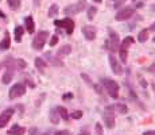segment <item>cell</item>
I'll list each match as a JSON object with an SVG mask.
<instances>
[{
	"mask_svg": "<svg viewBox=\"0 0 155 135\" xmlns=\"http://www.w3.org/2000/svg\"><path fill=\"white\" fill-rule=\"evenodd\" d=\"M106 111L108 112H117V113H127L128 112V107L123 103H117V104H112V105H108L106 107Z\"/></svg>",
	"mask_w": 155,
	"mask_h": 135,
	"instance_id": "8",
	"label": "cell"
},
{
	"mask_svg": "<svg viewBox=\"0 0 155 135\" xmlns=\"http://www.w3.org/2000/svg\"><path fill=\"white\" fill-rule=\"evenodd\" d=\"M0 18H3V19L5 18V14L3 12V11H0Z\"/></svg>",
	"mask_w": 155,
	"mask_h": 135,
	"instance_id": "42",
	"label": "cell"
},
{
	"mask_svg": "<svg viewBox=\"0 0 155 135\" xmlns=\"http://www.w3.org/2000/svg\"><path fill=\"white\" fill-rule=\"evenodd\" d=\"M96 132H97V135H102V128L100 123H96Z\"/></svg>",
	"mask_w": 155,
	"mask_h": 135,
	"instance_id": "35",
	"label": "cell"
},
{
	"mask_svg": "<svg viewBox=\"0 0 155 135\" xmlns=\"http://www.w3.org/2000/svg\"><path fill=\"white\" fill-rule=\"evenodd\" d=\"M147 70H148V72H150L151 74H154V76H155V63H151L150 66H148V69H147Z\"/></svg>",
	"mask_w": 155,
	"mask_h": 135,
	"instance_id": "36",
	"label": "cell"
},
{
	"mask_svg": "<svg viewBox=\"0 0 155 135\" xmlns=\"http://www.w3.org/2000/svg\"><path fill=\"white\" fill-rule=\"evenodd\" d=\"M152 9H154V11H155V4H154V7H152Z\"/></svg>",
	"mask_w": 155,
	"mask_h": 135,
	"instance_id": "47",
	"label": "cell"
},
{
	"mask_svg": "<svg viewBox=\"0 0 155 135\" xmlns=\"http://www.w3.org/2000/svg\"><path fill=\"white\" fill-rule=\"evenodd\" d=\"M143 135H155V130H148V131H144Z\"/></svg>",
	"mask_w": 155,
	"mask_h": 135,
	"instance_id": "38",
	"label": "cell"
},
{
	"mask_svg": "<svg viewBox=\"0 0 155 135\" xmlns=\"http://www.w3.org/2000/svg\"><path fill=\"white\" fill-rule=\"evenodd\" d=\"M12 77H13V70H9V69H7V72L3 74V78H1L3 84H9V82H11V80H12Z\"/></svg>",
	"mask_w": 155,
	"mask_h": 135,
	"instance_id": "21",
	"label": "cell"
},
{
	"mask_svg": "<svg viewBox=\"0 0 155 135\" xmlns=\"http://www.w3.org/2000/svg\"><path fill=\"white\" fill-rule=\"evenodd\" d=\"M58 43V35H53L50 39V46H55Z\"/></svg>",
	"mask_w": 155,
	"mask_h": 135,
	"instance_id": "33",
	"label": "cell"
},
{
	"mask_svg": "<svg viewBox=\"0 0 155 135\" xmlns=\"http://www.w3.org/2000/svg\"><path fill=\"white\" fill-rule=\"evenodd\" d=\"M152 41H154V42H155V36H154V39H152Z\"/></svg>",
	"mask_w": 155,
	"mask_h": 135,
	"instance_id": "48",
	"label": "cell"
},
{
	"mask_svg": "<svg viewBox=\"0 0 155 135\" xmlns=\"http://www.w3.org/2000/svg\"><path fill=\"white\" fill-rule=\"evenodd\" d=\"M85 5H86V3H85V0H80L77 4H70L67 5L66 8L63 9V14L66 15V16H74V15H77V14H80L82 9L85 8Z\"/></svg>",
	"mask_w": 155,
	"mask_h": 135,
	"instance_id": "2",
	"label": "cell"
},
{
	"mask_svg": "<svg viewBox=\"0 0 155 135\" xmlns=\"http://www.w3.org/2000/svg\"><path fill=\"white\" fill-rule=\"evenodd\" d=\"M82 115H84V112L77 109V111H73V112H71L69 116H71V119H81V117H82Z\"/></svg>",
	"mask_w": 155,
	"mask_h": 135,
	"instance_id": "29",
	"label": "cell"
},
{
	"mask_svg": "<svg viewBox=\"0 0 155 135\" xmlns=\"http://www.w3.org/2000/svg\"><path fill=\"white\" fill-rule=\"evenodd\" d=\"M80 135H89V132H88V131H84V132H81Z\"/></svg>",
	"mask_w": 155,
	"mask_h": 135,
	"instance_id": "44",
	"label": "cell"
},
{
	"mask_svg": "<svg viewBox=\"0 0 155 135\" xmlns=\"http://www.w3.org/2000/svg\"><path fill=\"white\" fill-rule=\"evenodd\" d=\"M81 78H82V80H84V81H85V82H86V84H88L89 86H93V84H92V80L89 78V76H88V74H85V73H81Z\"/></svg>",
	"mask_w": 155,
	"mask_h": 135,
	"instance_id": "31",
	"label": "cell"
},
{
	"mask_svg": "<svg viewBox=\"0 0 155 135\" xmlns=\"http://www.w3.org/2000/svg\"><path fill=\"white\" fill-rule=\"evenodd\" d=\"M82 34L88 41H94L96 35H97V31L93 26H84L82 27Z\"/></svg>",
	"mask_w": 155,
	"mask_h": 135,
	"instance_id": "10",
	"label": "cell"
},
{
	"mask_svg": "<svg viewBox=\"0 0 155 135\" xmlns=\"http://www.w3.org/2000/svg\"><path fill=\"white\" fill-rule=\"evenodd\" d=\"M49 35H50L49 31H39L36 34L35 38H34V41H32V47L35 50H42L47 38H49Z\"/></svg>",
	"mask_w": 155,
	"mask_h": 135,
	"instance_id": "3",
	"label": "cell"
},
{
	"mask_svg": "<svg viewBox=\"0 0 155 135\" xmlns=\"http://www.w3.org/2000/svg\"><path fill=\"white\" fill-rule=\"evenodd\" d=\"M24 27H26V30L28 34H32V32L35 31V23H34V19H32V16H27L26 19H24Z\"/></svg>",
	"mask_w": 155,
	"mask_h": 135,
	"instance_id": "13",
	"label": "cell"
},
{
	"mask_svg": "<svg viewBox=\"0 0 155 135\" xmlns=\"http://www.w3.org/2000/svg\"><path fill=\"white\" fill-rule=\"evenodd\" d=\"M24 132H26V128L19 124H13L12 128L8 130V135H24Z\"/></svg>",
	"mask_w": 155,
	"mask_h": 135,
	"instance_id": "14",
	"label": "cell"
},
{
	"mask_svg": "<svg viewBox=\"0 0 155 135\" xmlns=\"http://www.w3.org/2000/svg\"><path fill=\"white\" fill-rule=\"evenodd\" d=\"M109 65H111L112 72L115 73V74H119V76H120V74L123 73V69H121L119 61L115 58V55H113V54H109Z\"/></svg>",
	"mask_w": 155,
	"mask_h": 135,
	"instance_id": "11",
	"label": "cell"
},
{
	"mask_svg": "<svg viewBox=\"0 0 155 135\" xmlns=\"http://www.w3.org/2000/svg\"><path fill=\"white\" fill-rule=\"evenodd\" d=\"M97 14V8L94 7V5H92V7H89L88 9V14H86V16H88L89 20H92L93 18H94V15Z\"/></svg>",
	"mask_w": 155,
	"mask_h": 135,
	"instance_id": "27",
	"label": "cell"
},
{
	"mask_svg": "<svg viewBox=\"0 0 155 135\" xmlns=\"http://www.w3.org/2000/svg\"><path fill=\"white\" fill-rule=\"evenodd\" d=\"M46 57L49 58V63H51L53 66H58V68H61L63 66V62H62L61 59H58V58H54V57H51V54H46Z\"/></svg>",
	"mask_w": 155,
	"mask_h": 135,
	"instance_id": "19",
	"label": "cell"
},
{
	"mask_svg": "<svg viewBox=\"0 0 155 135\" xmlns=\"http://www.w3.org/2000/svg\"><path fill=\"white\" fill-rule=\"evenodd\" d=\"M152 89H154V92H155V82L152 84Z\"/></svg>",
	"mask_w": 155,
	"mask_h": 135,
	"instance_id": "46",
	"label": "cell"
},
{
	"mask_svg": "<svg viewBox=\"0 0 155 135\" xmlns=\"http://www.w3.org/2000/svg\"><path fill=\"white\" fill-rule=\"evenodd\" d=\"M54 24L61 27V28H65L69 35L74 31V22L70 18H65V19H62V20H54Z\"/></svg>",
	"mask_w": 155,
	"mask_h": 135,
	"instance_id": "5",
	"label": "cell"
},
{
	"mask_svg": "<svg viewBox=\"0 0 155 135\" xmlns=\"http://www.w3.org/2000/svg\"><path fill=\"white\" fill-rule=\"evenodd\" d=\"M147 38H148V30H142V31L139 32V35H137V41L143 43V42H146Z\"/></svg>",
	"mask_w": 155,
	"mask_h": 135,
	"instance_id": "25",
	"label": "cell"
},
{
	"mask_svg": "<svg viewBox=\"0 0 155 135\" xmlns=\"http://www.w3.org/2000/svg\"><path fill=\"white\" fill-rule=\"evenodd\" d=\"M26 66H27V63L24 62L22 58H18V59H16V68H18V69H24Z\"/></svg>",
	"mask_w": 155,
	"mask_h": 135,
	"instance_id": "30",
	"label": "cell"
},
{
	"mask_svg": "<svg viewBox=\"0 0 155 135\" xmlns=\"http://www.w3.org/2000/svg\"><path fill=\"white\" fill-rule=\"evenodd\" d=\"M58 11H59V8H58L57 4H51L49 8V12H47V15H49L50 18H54V16H57Z\"/></svg>",
	"mask_w": 155,
	"mask_h": 135,
	"instance_id": "24",
	"label": "cell"
},
{
	"mask_svg": "<svg viewBox=\"0 0 155 135\" xmlns=\"http://www.w3.org/2000/svg\"><path fill=\"white\" fill-rule=\"evenodd\" d=\"M119 54H120V61H121L123 63L127 62V58H128V50L119 49Z\"/></svg>",
	"mask_w": 155,
	"mask_h": 135,
	"instance_id": "26",
	"label": "cell"
},
{
	"mask_svg": "<svg viewBox=\"0 0 155 135\" xmlns=\"http://www.w3.org/2000/svg\"><path fill=\"white\" fill-rule=\"evenodd\" d=\"M125 1H127V0H115L113 7H115V8H119V7H121V5L125 4Z\"/></svg>",
	"mask_w": 155,
	"mask_h": 135,
	"instance_id": "32",
	"label": "cell"
},
{
	"mask_svg": "<svg viewBox=\"0 0 155 135\" xmlns=\"http://www.w3.org/2000/svg\"><path fill=\"white\" fill-rule=\"evenodd\" d=\"M140 85H142V86H143V88H146V86H147V84H146V81L143 80V78H140Z\"/></svg>",
	"mask_w": 155,
	"mask_h": 135,
	"instance_id": "40",
	"label": "cell"
},
{
	"mask_svg": "<svg viewBox=\"0 0 155 135\" xmlns=\"http://www.w3.org/2000/svg\"><path fill=\"white\" fill-rule=\"evenodd\" d=\"M101 84L104 85L105 90L108 92V95H109L111 97L116 99V97L119 96V89H120V86H119V84H117L116 81L111 80V78H102V80H101Z\"/></svg>",
	"mask_w": 155,
	"mask_h": 135,
	"instance_id": "1",
	"label": "cell"
},
{
	"mask_svg": "<svg viewBox=\"0 0 155 135\" xmlns=\"http://www.w3.org/2000/svg\"><path fill=\"white\" fill-rule=\"evenodd\" d=\"M148 31H155V23L151 24V27H150V30H148Z\"/></svg>",
	"mask_w": 155,
	"mask_h": 135,
	"instance_id": "41",
	"label": "cell"
},
{
	"mask_svg": "<svg viewBox=\"0 0 155 135\" xmlns=\"http://www.w3.org/2000/svg\"><path fill=\"white\" fill-rule=\"evenodd\" d=\"M54 135H69V131L67 130H61V131H57Z\"/></svg>",
	"mask_w": 155,
	"mask_h": 135,
	"instance_id": "37",
	"label": "cell"
},
{
	"mask_svg": "<svg viewBox=\"0 0 155 135\" xmlns=\"http://www.w3.org/2000/svg\"><path fill=\"white\" fill-rule=\"evenodd\" d=\"M71 97H73V95H71V93H66V95H63V100L71 99Z\"/></svg>",
	"mask_w": 155,
	"mask_h": 135,
	"instance_id": "39",
	"label": "cell"
},
{
	"mask_svg": "<svg viewBox=\"0 0 155 135\" xmlns=\"http://www.w3.org/2000/svg\"><path fill=\"white\" fill-rule=\"evenodd\" d=\"M49 119L50 122L53 123V124H58L59 123V115H58V111H57V108H51L50 109V112H49Z\"/></svg>",
	"mask_w": 155,
	"mask_h": 135,
	"instance_id": "15",
	"label": "cell"
},
{
	"mask_svg": "<svg viewBox=\"0 0 155 135\" xmlns=\"http://www.w3.org/2000/svg\"><path fill=\"white\" fill-rule=\"evenodd\" d=\"M102 117H104V122H105V124L108 128H113L116 124V120H115V116L112 115V112H108L106 111L104 115H102Z\"/></svg>",
	"mask_w": 155,
	"mask_h": 135,
	"instance_id": "12",
	"label": "cell"
},
{
	"mask_svg": "<svg viewBox=\"0 0 155 135\" xmlns=\"http://www.w3.org/2000/svg\"><path fill=\"white\" fill-rule=\"evenodd\" d=\"M71 49H73V47H71L70 45H63L61 49L58 50L57 55H58V57H65V55H69V54L71 53Z\"/></svg>",
	"mask_w": 155,
	"mask_h": 135,
	"instance_id": "17",
	"label": "cell"
},
{
	"mask_svg": "<svg viewBox=\"0 0 155 135\" xmlns=\"http://www.w3.org/2000/svg\"><path fill=\"white\" fill-rule=\"evenodd\" d=\"M57 111H58V115L59 117H62L63 120H69V112H67V109L65 107H57Z\"/></svg>",
	"mask_w": 155,
	"mask_h": 135,
	"instance_id": "22",
	"label": "cell"
},
{
	"mask_svg": "<svg viewBox=\"0 0 155 135\" xmlns=\"http://www.w3.org/2000/svg\"><path fill=\"white\" fill-rule=\"evenodd\" d=\"M28 135H40V131L38 128H30L28 130Z\"/></svg>",
	"mask_w": 155,
	"mask_h": 135,
	"instance_id": "34",
	"label": "cell"
},
{
	"mask_svg": "<svg viewBox=\"0 0 155 135\" xmlns=\"http://www.w3.org/2000/svg\"><path fill=\"white\" fill-rule=\"evenodd\" d=\"M133 12H135L133 8H131V7H124L123 9H120L119 12L116 14L115 19L119 20V22H123V20H127V19H129L131 16H133Z\"/></svg>",
	"mask_w": 155,
	"mask_h": 135,
	"instance_id": "7",
	"label": "cell"
},
{
	"mask_svg": "<svg viewBox=\"0 0 155 135\" xmlns=\"http://www.w3.org/2000/svg\"><path fill=\"white\" fill-rule=\"evenodd\" d=\"M8 4H9V8L15 11V9H19V7H20V0H9Z\"/></svg>",
	"mask_w": 155,
	"mask_h": 135,
	"instance_id": "28",
	"label": "cell"
},
{
	"mask_svg": "<svg viewBox=\"0 0 155 135\" xmlns=\"http://www.w3.org/2000/svg\"><path fill=\"white\" fill-rule=\"evenodd\" d=\"M8 1H9V0H8Z\"/></svg>",
	"mask_w": 155,
	"mask_h": 135,
	"instance_id": "49",
	"label": "cell"
},
{
	"mask_svg": "<svg viewBox=\"0 0 155 135\" xmlns=\"http://www.w3.org/2000/svg\"><path fill=\"white\" fill-rule=\"evenodd\" d=\"M35 66L38 70H40V72H44V69H46V66H47V63H46V61L42 58H35Z\"/></svg>",
	"mask_w": 155,
	"mask_h": 135,
	"instance_id": "20",
	"label": "cell"
},
{
	"mask_svg": "<svg viewBox=\"0 0 155 135\" xmlns=\"http://www.w3.org/2000/svg\"><path fill=\"white\" fill-rule=\"evenodd\" d=\"M9 45H11V38H9L8 31H5L4 38H3V41L0 42V50H7V49H9Z\"/></svg>",
	"mask_w": 155,
	"mask_h": 135,
	"instance_id": "16",
	"label": "cell"
},
{
	"mask_svg": "<svg viewBox=\"0 0 155 135\" xmlns=\"http://www.w3.org/2000/svg\"><path fill=\"white\" fill-rule=\"evenodd\" d=\"M93 1H94V3H101L102 0H93Z\"/></svg>",
	"mask_w": 155,
	"mask_h": 135,
	"instance_id": "45",
	"label": "cell"
},
{
	"mask_svg": "<svg viewBox=\"0 0 155 135\" xmlns=\"http://www.w3.org/2000/svg\"><path fill=\"white\" fill-rule=\"evenodd\" d=\"M23 32H24V28H23L22 26H16V27H15V41H16L18 43L22 41Z\"/></svg>",
	"mask_w": 155,
	"mask_h": 135,
	"instance_id": "23",
	"label": "cell"
},
{
	"mask_svg": "<svg viewBox=\"0 0 155 135\" xmlns=\"http://www.w3.org/2000/svg\"><path fill=\"white\" fill-rule=\"evenodd\" d=\"M26 93V85L23 84V82H18V84H15V85L9 89V99L13 100V99H18V97H20V96H23V95Z\"/></svg>",
	"mask_w": 155,
	"mask_h": 135,
	"instance_id": "4",
	"label": "cell"
},
{
	"mask_svg": "<svg viewBox=\"0 0 155 135\" xmlns=\"http://www.w3.org/2000/svg\"><path fill=\"white\" fill-rule=\"evenodd\" d=\"M140 7H143V4H142V3H137V4H136V8H140Z\"/></svg>",
	"mask_w": 155,
	"mask_h": 135,
	"instance_id": "43",
	"label": "cell"
},
{
	"mask_svg": "<svg viewBox=\"0 0 155 135\" xmlns=\"http://www.w3.org/2000/svg\"><path fill=\"white\" fill-rule=\"evenodd\" d=\"M12 115H13V109H12V108H7L5 111L1 112V115H0V128H3V127L7 126V123L11 120Z\"/></svg>",
	"mask_w": 155,
	"mask_h": 135,
	"instance_id": "9",
	"label": "cell"
},
{
	"mask_svg": "<svg viewBox=\"0 0 155 135\" xmlns=\"http://www.w3.org/2000/svg\"><path fill=\"white\" fill-rule=\"evenodd\" d=\"M132 43H133V38H132V36H127V38H125V39H124L123 42L120 43L119 49L128 50V47H129V46H131V45H132Z\"/></svg>",
	"mask_w": 155,
	"mask_h": 135,
	"instance_id": "18",
	"label": "cell"
},
{
	"mask_svg": "<svg viewBox=\"0 0 155 135\" xmlns=\"http://www.w3.org/2000/svg\"><path fill=\"white\" fill-rule=\"evenodd\" d=\"M106 46L109 47V50H116L119 49L120 46V39H119V34L113 30H109V39H108V43Z\"/></svg>",
	"mask_w": 155,
	"mask_h": 135,
	"instance_id": "6",
	"label": "cell"
}]
</instances>
